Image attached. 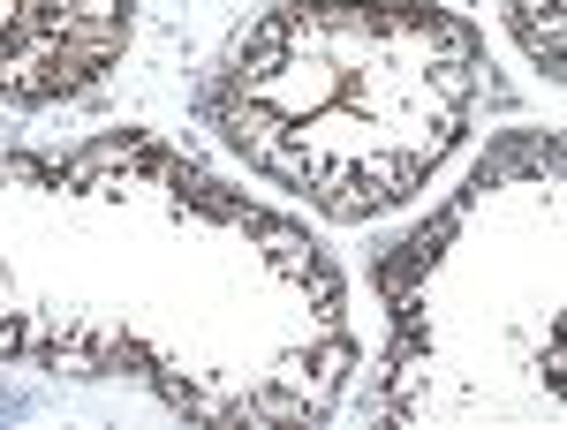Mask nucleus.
I'll return each mask as SVG.
<instances>
[{"mask_svg": "<svg viewBox=\"0 0 567 430\" xmlns=\"http://www.w3.org/2000/svg\"><path fill=\"white\" fill-rule=\"evenodd\" d=\"M492 69L470 23L393 0H288L227 45L219 136L318 212L371 219L454 151Z\"/></svg>", "mask_w": 567, "mask_h": 430, "instance_id": "obj_1", "label": "nucleus"}, {"mask_svg": "<svg viewBox=\"0 0 567 430\" xmlns=\"http://www.w3.org/2000/svg\"><path fill=\"white\" fill-rule=\"evenodd\" d=\"M507 23H515L529 61L560 84V0H507Z\"/></svg>", "mask_w": 567, "mask_h": 430, "instance_id": "obj_2", "label": "nucleus"}]
</instances>
